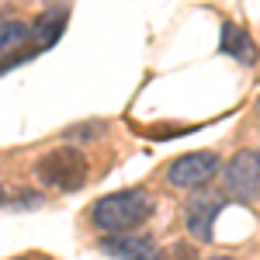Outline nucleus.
Segmentation results:
<instances>
[{"label":"nucleus","mask_w":260,"mask_h":260,"mask_svg":"<svg viewBox=\"0 0 260 260\" xmlns=\"http://www.w3.org/2000/svg\"><path fill=\"white\" fill-rule=\"evenodd\" d=\"M222 212V198L215 194H198V198L187 201V208H184V222H187V229L194 233V240H212L215 236V219H219Z\"/></svg>","instance_id":"6"},{"label":"nucleus","mask_w":260,"mask_h":260,"mask_svg":"<svg viewBox=\"0 0 260 260\" xmlns=\"http://www.w3.org/2000/svg\"><path fill=\"white\" fill-rule=\"evenodd\" d=\"M160 260H198V250L187 243H170L167 250H160Z\"/></svg>","instance_id":"10"},{"label":"nucleus","mask_w":260,"mask_h":260,"mask_svg":"<svg viewBox=\"0 0 260 260\" xmlns=\"http://www.w3.org/2000/svg\"><path fill=\"white\" fill-rule=\"evenodd\" d=\"M87 160L77 146H56L35 163V177L52 191H80L87 184Z\"/></svg>","instance_id":"2"},{"label":"nucleus","mask_w":260,"mask_h":260,"mask_svg":"<svg viewBox=\"0 0 260 260\" xmlns=\"http://www.w3.org/2000/svg\"><path fill=\"white\" fill-rule=\"evenodd\" d=\"M257 118H260V98H257Z\"/></svg>","instance_id":"12"},{"label":"nucleus","mask_w":260,"mask_h":260,"mask_svg":"<svg viewBox=\"0 0 260 260\" xmlns=\"http://www.w3.org/2000/svg\"><path fill=\"white\" fill-rule=\"evenodd\" d=\"M222 52H229V56L236 62H243V66H250V62L257 59V49H253L250 35L240 31L236 24H225V28H222Z\"/></svg>","instance_id":"8"},{"label":"nucleus","mask_w":260,"mask_h":260,"mask_svg":"<svg viewBox=\"0 0 260 260\" xmlns=\"http://www.w3.org/2000/svg\"><path fill=\"white\" fill-rule=\"evenodd\" d=\"M222 187L236 198H257L260 191V153L243 149L222 167Z\"/></svg>","instance_id":"3"},{"label":"nucleus","mask_w":260,"mask_h":260,"mask_svg":"<svg viewBox=\"0 0 260 260\" xmlns=\"http://www.w3.org/2000/svg\"><path fill=\"white\" fill-rule=\"evenodd\" d=\"M208 260H233V257H208Z\"/></svg>","instance_id":"11"},{"label":"nucleus","mask_w":260,"mask_h":260,"mask_svg":"<svg viewBox=\"0 0 260 260\" xmlns=\"http://www.w3.org/2000/svg\"><path fill=\"white\" fill-rule=\"evenodd\" d=\"M215 170H219V156L215 153H184L177 160H170L167 167V180L174 184V187H201V184H208V180L215 177Z\"/></svg>","instance_id":"4"},{"label":"nucleus","mask_w":260,"mask_h":260,"mask_svg":"<svg viewBox=\"0 0 260 260\" xmlns=\"http://www.w3.org/2000/svg\"><path fill=\"white\" fill-rule=\"evenodd\" d=\"M101 253L115 260H160V246L153 236L142 233H118V236H104L98 246Z\"/></svg>","instance_id":"5"},{"label":"nucleus","mask_w":260,"mask_h":260,"mask_svg":"<svg viewBox=\"0 0 260 260\" xmlns=\"http://www.w3.org/2000/svg\"><path fill=\"white\" fill-rule=\"evenodd\" d=\"M28 39H31V24H24V21H11V18L0 21V56L18 52Z\"/></svg>","instance_id":"9"},{"label":"nucleus","mask_w":260,"mask_h":260,"mask_svg":"<svg viewBox=\"0 0 260 260\" xmlns=\"http://www.w3.org/2000/svg\"><path fill=\"white\" fill-rule=\"evenodd\" d=\"M0 201H4V187H0Z\"/></svg>","instance_id":"13"},{"label":"nucleus","mask_w":260,"mask_h":260,"mask_svg":"<svg viewBox=\"0 0 260 260\" xmlns=\"http://www.w3.org/2000/svg\"><path fill=\"white\" fill-rule=\"evenodd\" d=\"M0 21H4V11H0Z\"/></svg>","instance_id":"14"},{"label":"nucleus","mask_w":260,"mask_h":260,"mask_svg":"<svg viewBox=\"0 0 260 260\" xmlns=\"http://www.w3.org/2000/svg\"><path fill=\"white\" fill-rule=\"evenodd\" d=\"M66 18H70V7H66V4H56V7L42 11L39 18H35V24H31V39L39 42V45H52V42L62 35Z\"/></svg>","instance_id":"7"},{"label":"nucleus","mask_w":260,"mask_h":260,"mask_svg":"<svg viewBox=\"0 0 260 260\" xmlns=\"http://www.w3.org/2000/svg\"><path fill=\"white\" fill-rule=\"evenodd\" d=\"M156 212V198L142 187H128V191H115V194H104L90 205V222L118 236V233H128L132 225H142Z\"/></svg>","instance_id":"1"}]
</instances>
